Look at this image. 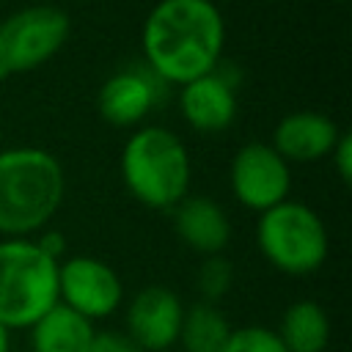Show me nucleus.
I'll return each instance as SVG.
<instances>
[{
	"mask_svg": "<svg viewBox=\"0 0 352 352\" xmlns=\"http://www.w3.org/2000/svg\"><path fill=\"white\" fill-rule=\"evenodd\" d=\"M58 264L36 239H0V324L11 330L33 327L58 305Z\"/></svg>",
	"mask_w": 352,
	"mask_h": 352,
	"instance_id": "nucleus-4",
	"label": "nucleus"
},
{
	"mask_svg": "<svg viewBox=\"0 0 352 352\" xmlns=\"http://www.w3.org/2000/svg\"><path fill=\"white\" fill-rule=\"evenodd\" d=\"M162 85L165 82L146 63L118 69L99 88V116L113 126H132L157 104Z\"/></svg>",
	"mask_w": 352,
	"mask_h": 352,
	"instance_id": "nucleus-11",
	"label": "nucleus"
},
{
	"mask_svg": "<svg viewBox=\"0 0 352 352\" xmlns=\"http://www.w3.org/2000/svg\"><path fill=\"white\" fill-rule=\"evenodd\" d=\"M168 352H176V349H168Z\"/></svg>",
	"mask_w": 352,
	"mask_h": 352,
	"instance_id": "nucleus-23",
	"label": "nucleus"
},
{
	"mask_svg": "<svg viewBox=\"0 0 352 352\" xmlns=\"http://www.w3.org/2000/svg\"><path fill=\"white\" fill-rule=\"evenodd\" d=\"M173 228L179 239L201 256L223 253L231 239V223L223 206L206 195H184L173 206Z\"/></svg>",
	"mask_w": 352,
	"mask_h": 352,
	"instance_id": "nucleus-13",
	"label": "nucleus"
},
{
	"mask_svg": "<svg viewBox=\"0 0 352 352\" xmlns=\"http://www.w3.org/2000/svg\"><path fill=\"white\" fill-rule=\"evenodd\" d=\"M223 352H286V346L275 330L261 324H248L231 330Z\"/></svg>",
	"mask_w": 352,
	"mask_h": 352,
	"instance_id": "nucleus-18",
	"label": "nucleus"
},
{
	"mask_svg": "<svg viewBox=\"0 0 352 352\" xmlns=\"http://www.w3.org/2000/svg\"><path fill=\"white\" fill-rule=\"evenodd\" d=\"M91 352H143L124 330H96L91 341Z\"/></svg>",
	"mask_w": 352,
	"mask_h": 352,
	"instance_id": "nucleus-19",
	"label": "nucleus"
},
{
	"mask_svg": "<svg viewBox=\"0 0 352 352\" xmlns=\"http://www.w3.org/2000/svg\"><path fill=\"white\" fill-rule=\"evenodd\" d=\"M124 300L118 272L94 256H69L58 264V302L82 319H104Z\"/></svg>",
	"mask_w": 352,
	"mask_h": 352,
	"instance_id": "nucleus-8",
	"label": "nucleus"
},
{
	"mask_svg": "<svg viewBox=\"0 0 352 352\" xmlns=\"http://www.w3.org/2000/svg\"><path fill=\"white\" fill-rule=\"evenodd\" d=\"M231 283H234V267H231V261L223 253L204 256V261H201V267L195 272V289L201 294V302L217 305L231 292Z\"/></svg>",
	"mask_w": 352,
	"mask_h": 352,
	"instance_id": "nucleus-17",
	"label": "nucleus"
},
{
	"mask_svg": "<svg viewBox=\"0 0 352 352\" xmlns=\"http://www.w3.org/2000/svg\"><path fill=\"white\" fill-rule=\"evenodd\" d=\"M69 30V14L50 3L25 6L0 19V82L44 66L60 52Z\"/></svg>",
	"mask_w": 352,
	"mask_h": 352,
	"instance_id": "nucleus-6",
	"label": "nucleus"
},
{
	"mask_svg": "<svg viewBox=\"0 0 352 352\" xmlns=\"http://www.w3.org/2000/svg\"><path fill=\"white\" fill-rule=\"evenodd\" d=\"M94 333V322L58 302L30 327V341L33 352H91Z\"/></svg>",
	"mask_w": 352,
	"mask_h": 352,
	"instance_id": "nucleus-14",
	"label": "nucleus"
},
{
	"mask_svg": "<svg viewBox=\"0 0 352 352\" xmlns=\"http://www.w3.org/2000/svg\"><path fill=\"white\" fill-rule=\"evenodd\" d=\"M226 22L212 0H160L140 33L143 63L168 85H184L223 60Z\"/></svg>",
	"mask_w": 352,
	"mask_h": 352,
	"instance_id": "nucleus-1",
	"label": "nucleus"
},
{
	"mask_svg": "<svg viewBox=\"0 0 352 352\" xmlns=\"http://www.w3.org/2000/svg\"><path fill=\"white\" fill-rule=\"evenodd\" d=\"M124 187L148 209H173L190 190V154L165 126H140L121 148Z\"/></svg>",
	"mask_w": 352,
	"mask_h": 352,
	"instance_id": "nucleus-3",
	"label": "nucleus"
},
{
	"mask_svg": "<svg viewBox=\"0 0 352 352\" xmlns=\"http://www.w3.org/2000/svg\"><path fill=\"white\" fill-rule=\"evenodd\" d=\"M184 305L179 294L168 286L140 289L126 308V336L143 346V352H168L173 349L182 327Z\"/></svg>",
	"mask_w": 352,
	"mask_h": 352,
	"instance_id": "nucleus-10",
	"label": "nucleus"
},
{
	"mask_svg": "<svg viewBox=\"0 0 352 352\" xmlns=\"http://www.w3.org/2000/svg\"><path fill=\"white\" fill-rule=\"evenodd\" d=\"M330 160L336 165V173L341 176V182L349 184V179H352V138H349V132L338 135L336 146L330 148Z\"/></svg>",
	"mask_w": 352,
	"mask_h": 352,
	"instance_id": "nucleus-20",
	"label": "nucleus"
},
{
	"mask_svg": "<svg viewBox=\"0 0 352 352\" xmlns=\"http://www.w3.org/2000/svg\"><path fill=\"white\" fill-rule=\"evenodd\" d=\"M341 129L338 124L316 110H297L283 116L272 129V148L286 162H316L330 154Z\"/></svg>",
	"mask_w": 352,
	"mask_h": 352,
	"instance_id": "nucleus-12",
	"label": "nucleus"
},
{
	"mask_svg": "<svg viewBox=\"0 0 352 352\" xmlns=\"http://www.w3.org/2000/svg\"><path fill=\"white\" fill-rule=\"evenodd\" d=\"M231 330L234 327L217 305L198 300L184 308L176 341L182 344V352H223Z\"/></svg>",
	"mask_w": 352,
	"mask_h": 352,
	"instance_id": "nucleus-16",
	"label": "nucleus"
},
{
	"mask_svg": "<svg viewBox=\"0 0 352 352\" xmlns=\"http://www.w3.org/2000/svg\"><path fill=\"white\" fill-rule=\"evenodd\" d=\"M228 184L242 206L261 214L289 198L292 168L270 143L250 140L236 148L228 170Z\"/></svg>",
	"mask_w": 352,
	"mask_h": 352,
	"instance_id": "nucleus-7",
	"label": "nucleus"
},
{
	"mask_svg": "<svg viewBox=\"0 0 352 352\" xmlns=\"http://www.w3.org/2000/svg\"><path fill=\"white\" fill-rule=\"evenodd\" d=\"M0 352H11V344H8V330L0 324Z\"/></svg>",
	"mask_w": 352,
	"mask_h": 352,
	"instance_id": "nucleus-22",
	"label": "nucleus"
},
{
	"mask_svg": "<svg viewBox=\"0 0 352 352\" xmlns=\"http://www.w3.org/2000/svg\"><path fill=\"white\" fill-rule=\"evenodd\" d=\"M236 72L228 63H217L214 72L182 85L179 107L184 121L195 132H223L236 118Z\"/></svg>",
	"mask_w": 352,
	"mask_h": 352,
	"instance_id": "nucleus-9",
	"label": "nucleus"
},
{
	"mask_svg": "<svg viewBox=\"0 0 352 352\" xmlns=\"http://www.w3.org/2000/svg\"><path fill=\"white\" fill-rule=\"evenodd\" d=\"M36 245H38L50 258L63 261V253H66V236H63L60 231H44V234L36 239Z\"/></svg>",
	"mask_w": 352,
	"mask_h": 352,
	"instance_id": "nucleus-21",
	"label": "nucleus"
},
{
	"mask_svg": "<svg viewBox=\"0 0 352 352\" xmlns=\"http://www.w3.org/2000/svg\"><path fill=\"white\" fill-rule=\"evenodd\" d=\"M66 192L63 165L36 146L0 151V236L16 239L41 231Z\"/></svg>",
	"mask_w": 352,
	"mask_h": 352,
	"instance_id": "nucleus-2",
	"label": "nucleus"
},
{
	"mask_svg": "<svg viewBox=\"0 0 352 352\" xmlns=\"http://www.w3.org/2000/svg\"><path fill=\"white\" fill-rule=\"evenodd\" d=\"M256 242L261 256L286 275L316 272L330 250L324 220L300 201H283L258 214Z\"/></svg>",
	"mask_w": 352,
	"mask_h": 352,
	"instance_id": "nucleus-5",
	"label": "nucleus"
},
{
	"mask_svg": "<svg viewBox=\"0 0 352 352\" xmlns=\"http://www.w3.org/2000/svg\"><path fill=\"white\" fill-rule=\"evenodd\" d=\"M275 333L286 352H324L330 341V319L319 302L297 300L283 311Z\"/></svg>",
	"mask_w": 352,
	"mask_h": 352,
	"instance_id": "nucleus-15",
	"label": "nucleus"
}]
</instances>
